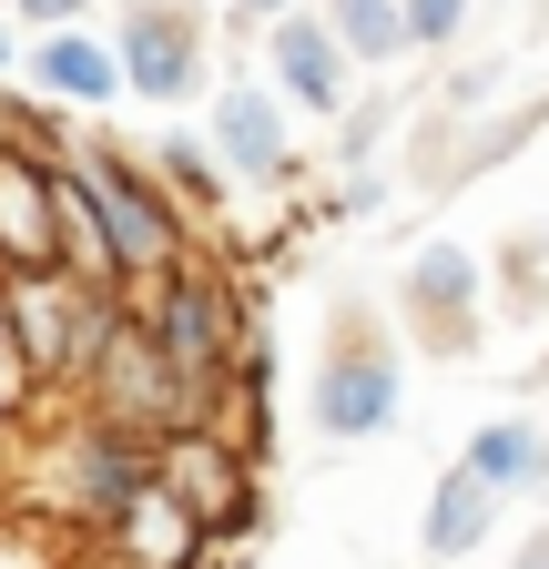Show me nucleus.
<instances>
[{
  "label": "nucleus",
  "instance_id": "1",
  "mask_svg": "<svg viewBox=\"0 0 549 569\" xmlns=\"http://www.w3.org/2000/svg\"><path fill=\"white\" fill-rule=\"evenodd\" d=\"M143 316L163 326V356H173V367H183L203 397H224V377L244 367V326H234L224 274L203 264V254L163 264V274H153V296H143Z\"/></svg>",
  "mask_w": 549,
  "mask_h": 569
},
{
  "label": "nucleus",
  "instance_id": "2",
  "mask_svg": "<svg viewBox=\"0 0 549 569\" xmlns=\"http://www.w3.org/2000/svg\"><path fill=\"white\" fill-rule=\"evenodd\" d=\"M254 458L234 438H214V427H173V438H153V478L183 498V509L214 529V539H244L254 529Z\"/></svg>",
  "mask_w": 549,
  "mask_h": 569
},
{
  "label": "nucleus",
  "instance_id": "3",
  "mask_svg": "<svg viewBox=\"0 0 549 569\" xmlns=\"http://www.w3.org/2000/svg\"><path fill=\"white\" fill-rule=\"evenodd\" d=\"M0 264L11 274L61 264V163L21 132H0Z\"/></svg>",
  "mask_w": 549,
  "mask_h": 569
},
{
  "label": "nucleus",
  "instance_id": "4",
  "mask_svg": "<svg viewBox=\"0 0 549 569\" xmlns=\"http://www.w3.org/2000/svg\"><path fill=\"white\" fill-rule=\"evenodd\" d=\"M92 173V203H102V224H112V254H122V274H163V264H183V224L163 213V193L132 173V163H112V153H92L82 163Z\"/></svg>",
  "mask_w": 549,
  "mask_h": 569
},
{
  "label": "nucleus",
  "instance_id": "5",
  "mask_svg": "<svg viewBox=\"0 0 549 569\" xmlns=\"http://www.w3.org/2000/svg\"><path fill=\"white\" fill-rule=\"evenodd\" d=\"M122 82L153 92V102H183L203 82V31H193V11H122Z\"/></svg>",
  "mask_w": 549,
  "mask_h": 569
},
{
  "label": "nucleus",
  "instance_id": "6",
  "mask_svg": "<svg viewBox=\"0 0 549 569\" xmlns=\"http://www.w3.org/2000/svg\"><path fill=\"white\" fill-rule=\"evenodd\" d=\"M387 417H397V356L336 346L326 377H316V427H326V438H377Z\"/></svg>",
  "mask_w": 549,
  "mask_h": 569
},
{
  "label": "nucleus",
  "instance_id": "7",
  "mask_svg": "<svg viewBox=\"0 0 549 569\" xmlns=\"http://www.w3.org/2000/svg\"><path fill=\"white\" fill-rule=\"evenodd\" d=\"M72 478H82V519H122L132 498L153 488V438H132V427H82V448H72Z\"/></svg>",
  "mask_w": 549,
  "mask_h": 569
},
{
  "label": "nucleus",
  "instance_id": "8",
  "mask_svg": "<svg viewBox=\"0 0 549 569\" xmlns=\"http://www.w3.org/2000/svg\"><path fill=\"white\" fill-rule=\"evenodd\" d=\"M274 71H286V92L296 102H316V112H336L347 102V61H336V21L316 31V21H274Z\"/></svg>",
  "mask_w": 549,
  "mask_h": 569
},
{
  "label": "nucleus",
  "instance_id": "9",
  "mask_svg": "<svg viewBox=\"0 0 549 569\" xmlns=\"http://www.w3.org/2000/svg\"><path fill=\"white\" fill-rule=\"evenodd\" d=\"M214 142H224V163H234V173H254V183L286 173V122H274V102H264V92H224Z\"/></svg>",
  "mask_w": 549,
  "mask_h": 569
},
{
  "label": "nucleus",
  "instance_id": "10",
  "mask_svg": "<svg viewBox=\"0 0 549 569\" xmlns=\"http://www.w3.org/2000/svg\"><path fill=\"white\" fill-rule=\"evenodd\" d=\"M489 509H499V488L489 478H478L468 458L438 478V498H428V549L438 559H458V549H478V539H489Z\"/></svg>",
  "mask_w": 549,
  "mask_h": 569
},
{
  "label": "nucleus",
  "instance_id": "11",
  "mask_svg": "<svg viewBox=\"0 0 549 569\" xmlns=\"http://www.w3.org/2000/svg\"><path fill=\"white\" fill-rule=\"evenodd\" d=\"M407 306H418L428 326H458L468 336V306H478V264L458 244H428L418 264H407Z\"/></svg>",
  "mask_w": 549,
  "mask_h": 569
},
{
  "label": "nucleus",
  "instance_id": "12",
  "mask_svg": "<svg viewBox=\"0 0 549 569\" xmlns=\"http://www.w3.org/2000/svg\"><path fill=\"white\" fill-rule=\"evenodd\" d=\"M468 468L489 478L499 498H509V488H549V438H539L529 417H499V427H478V448H468Z\"/></svg>",
  "mask_w": 549,
  "mask_h": 569
},
{
  "label": "nucleus",
  "instance_id": "13",
  "mask_svg": "<svg viewBox=\"0 0 549 569\" xmlns=\"http://www.w3.org/2000/svg\"><path fill=\"white\" fill-rule=\"evenodd\" d=\"M112 82H122V51H102V41H51L41 51V92H61V102H112Z\"/></svg>",
  "mask_w": 549,
  "mask_h": 569
},
{
  "label": "nucleus",
  "instance_id": "14",
  "mask_svg": "<svg viewBox=\"0 0 549 569\" xmlns=\"http://www.w3.org/2000/svg\"><path fill=\"white\" fill-rule=\"evenodd\" d=\"M336 41L367 51V61H397L418 31H407V0H336Z\"/></svg>",
  "mask_w": 549,
  "mask_h": 569
},
{
  "label": "nucleus",
  "instance_id": "15",
  "mask_svg": "<svg viewBox=\"0 0 549 569\" xmlns=\"http://www.w3.org/2000/svg\"><path fill=\"white\" fill-rule=\"evenodd\" d=\"M468 21V0H407V31H418V41H448Z\"/></svg>",
  "mask_w": 549,
  "mask_h": 569
},
{
  "label": "nucleus",
  "instance_id": "16",
  "mask_svg": "<svg viewBox=\"0 0 549 569\" xmlns=\"http://www.w3.org/2000/svg\"><path fill=\"white\" fill-rule=\"evenodd\" d=\"M163 173H173V183H183L193 203H203V193H214V163H203V153H193V142H163Z\"/></svg>",
  "mask_w": 549,
  "mask_h": 569
},
{
  "label": "nucleus",
  "instance_id": "17",
  "mask_svg": "<svg viewBox=\"0 0 549 569\" xmlns=\"http://www.w3.org/2000/svg\"><path fill=\"white\" fill-rule=\"evenodd\" d=\"M234 21H286V0H224Z\"/></svg>",
  "mask_w": 549,
  "mask_h": 569
},
{
  "label": "nucleus",
  "instance_id": "18",
  "mask_svg": "<svg viewBox=\"0 0 549 569\" xmlns=\"http://www.w3.org/2000/svg\"><path fill=\"white\" fill-rule=\"evenodd\" d=\"M21 11H31V21H72L82 0H21Z\"/></svg>",
  "mask_w": 549,
  "mask_h": 569
},
{
  "label": "nucleus",
  "instance_id": "19",
  "mask_svg": "<svg viewBox=\"0 0 549 569\" xmlns=\"http://www.w3.org/2000/svg\"><path fill=\"white\" fill-rule=\"evenodd\" d=\"M509 569H549V529H539V539H529V549H519Z\"/></svg>",
  "mask_w": 549,
  "mask_h": 569
},
{
  "label": "nucleus",
  "instance_id": "20",
  "mask_svg": "<svg viewBox=\"0 0 549 569\" xmlns=\"http://www.w3.org/2000/svg\"><path fill=\"white\" fill-rule=\"evenodd\" d=\"M0 61H11V41H0Z\"/></svg>",
  "mask_w": 549,
  "mask_h": 569
}]
</instances>
